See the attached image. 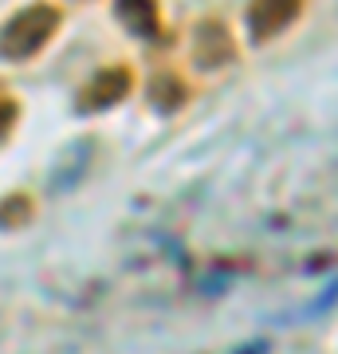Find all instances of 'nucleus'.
<instances>
[{
  "label": "nucleus",
  "mask_w": 338,
  "mask_h": 354,
  "mask_svg": "<svg viewBox=\"0 0 338 354\" xmlns=\"http://www.w3.org/2000/svg\"><path fill=\"white\" fill-rule=\"evenodd\" d=\"M55 28H59V8H51V4H32L24 12H16L8 24L0 28V55L4 59H32L51 36H55Z\"/></svg>",
  "instance_id": "nucleus-1"
},
{
  "label": "nucleus",
  "mask_w": 338,
  "mask_h": 354,
  "mask_svg": "<svg viewBox=\"0 0 338 354\" xmlns=\"http://www.w3.org/2000/svg\"><path fill=\"white\" fill-rule=\"evenodd\" d=\"M91 158H95V142L91 138H75L67 142L59 153H55V162L48 169V185L55 193H71L75 185H83V177L91 169Z\"/></svg>",
  "instance_id": "nucleus-2"
},
{
  "label": "nucleus",
  "mask_w": 338,
  "mask_h": 354,
  "mask_svg": "<svg viewBox=\"0 0 338 354\" xmlns=\"http://www.w3.org/2000/svg\"><path fill=\"white\" fill-rule=\"evenodd\" d=\"M303 12V0H252L248 4V28L252 39H272L283 28L295 24V16Z\"/></svg>",
  "instance_id": "nucleus-3"
},
{
  "label": "nucleus",
  "mask_w": 338,
  "mask_h": 354,
  "mask_svg": "<svg viewBox=\"0 0 338 354\" xmlns=\"http://www.w3.org/2000/svg\"><path fill=\"white\" fill-rule=\"evenodd\" d=\"M130 83H134V79H130L126 67H106V71H99V75L87 83V91L79 95V106H83V111H106V106L126 99Z\"/></svg>",
  "instance_id": "nucleus-4"
},
{
  "label": "nucleus",
  "mask_w": 338,
  "mask_h": 354,
  "mask_svg": "<svg viewBox=\"0 0 338 354\" xmlns=\"http://www.w3.org/2000/svg\"><path fill=\"white\" fill-rule=\"evenodd\" d=\"M232 55H236V44L228 36V28L216 24V20H205L193 36V59L200 67H225Z\"/></svg>",
  "instance_id": "nucleus-5"
},
{
  "label": "nucleus",
  "mask_w": 338,
  "mask_h": 354,
  "mask_svg": "<svg viewBox=\"0 0 338 354\" xmlns=\"http://www.w3.org/2000/svg\"><path fill=\"white\" fill-rule=\"evenodd\" d=\"M118 16L138 36H153L158 32V4L153 0H118Z\"/></svg>",
  "instance_id": "nucleus-6"
},
{
  "label": "nucleus",
  "mask_w": 338,
  "mask_h": 354,
  "mask_svg": "<svg viewBox=\"0 0 338 354\" xmlns=\"http://www.w3.org/2000/svg\"><path fill=\"white\" fill-rule=\"evenodd\" d=\"M150 102L158 106V111H165V114L177 111V106L185 102V83H181L177 75H169V71H165V75H158L150 83Z\"/></svg>",
  "instance_id": "nucleus-7"
},
{
  "label": "nucleus",
  "mask_w": 338,
  "mask_h": 354,
  "mask_svg": "<svg viewBox=\"0 0 338 354\" xmlns=\"http://www.w3.org/2000/svg\"><path fill=\"white\" fill-rule=\"evenodd\" d=\"M28 209L32 205L24 197H8V201L0 205V225H20V221H28Z\"/></svg>",
  "instance_id": "nucleus-8"
}]
</instances>
